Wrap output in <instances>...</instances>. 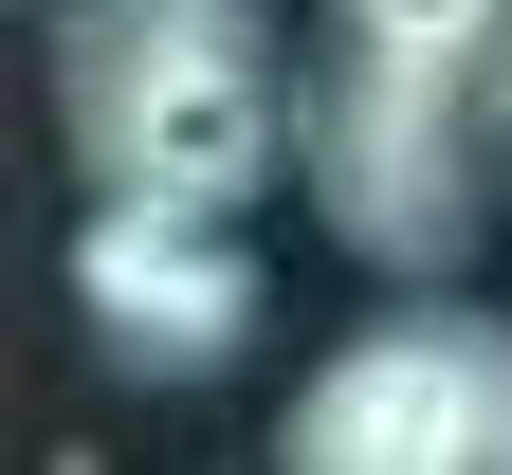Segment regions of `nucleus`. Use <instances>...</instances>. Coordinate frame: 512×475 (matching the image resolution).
<instances>
[{"label":"nucleus","instance_id":"4","mask_svg":"<svg viewBox=\"0 0 512 475\" xmlns=\"http://www.w3.org/2000/svg\"><path fill=\"white\" fill-rule=\"evenodd\" d=\"M256 256L238 220H202V201H92L74 220V329H92V366L110 384H220L256 348Z\"/></svg>","mask_w":512,"mask_h":475},{"label":"nucleus","instance_id":"1","mask_svg":"<svg viewBox=\"0 0 512 475\" xmlns=\"http://www.w3.org/2000/svg\"><path fill=\"white\" fill-rule=\"evenodd\" d=\"M494 165H512V0H311L293 183L366 275L439 293L494 238Z\"/></svg>","mask_w":512,"mask_h":475},{"label":"nucleus","instance_id":"3","mask_svg":"<svg viewBox=\"0 0 512 475\" xmlns=\"http://www.w3.org/2000/svg\"><path fill=\"white\" fill-rule=\"evenodd\" d=\"M275 457L293 475H512V311L421 293V311L348 329V348L293 384Z\"/></svg>","mask_w":512,"mask_h":475},{"label":"nucleus","instance_id":"2","mask_svg":"<svg viewBox=\"0 0 512 475\" xmlns=\"http://www.w3.org/2000/svg\"><path fill=\"white\" fill-rule=\"evenodd\" d=\"M55 147L92 201L256 220L293 183V74L256 0H55Z\"/></svg>","mask_w":512,"mask_h":475}]
</instances>
